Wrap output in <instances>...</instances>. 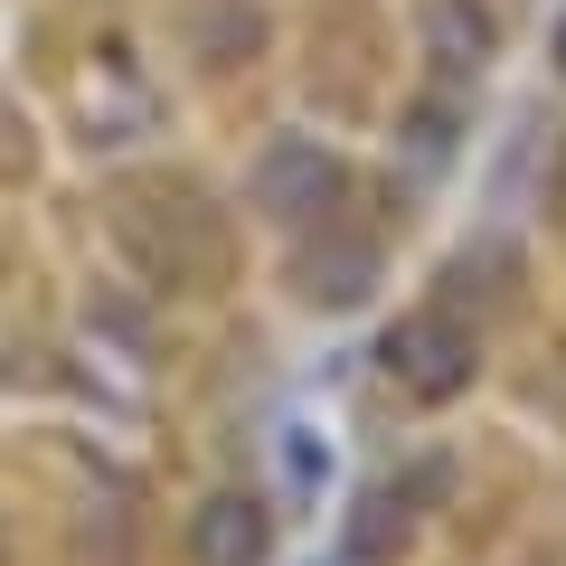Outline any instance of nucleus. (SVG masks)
Segmentation results:
<instances>
[{
	"label": "nucleus",
	"mask_w": 566,
	"mask_h": 566,
	"mask_svg": "<svg viewBox=\"0 0 566 566\" xmlns=\"http://www.w3.org/2000/svg\"><path fill=\"white\" fill-rule=\"evenodd\" d=\"M387 547H406V491H378V501H368V520H359V557L378 566Z\"/></svg>",
	"instance_id": "6"
},
{
	"label": "nucleus",
	"mask_w": 566,
	"mask_h": 566,
	"mask_svg": "<svg viewBox=\"0 0 566 566\" xmlns=\"http://www.w3.org/2000/svg\"><path fill=\"white\" fill-rule=\"evenodd\" d=\"M557 66H566V29H557Z\"/></svg>",
	"instance_id": "8"
},
{
	"label": "nucleus",
	"mask_w": 566,
	"mask_h": 566,
	"mask_svg": "<svg viewBox=\"0 0 566 566\" xmlns=\"http://www.w3.org/2000/svg\"><path fill=\"white\" fill-rule=\"evenodd\" d=\"M368 274H378V255H368V245H331V255L303 264V293H312V303H359Z\"/></svg>",
	"instance_id": "4"
},
{
	"label": "nucleus",
	"mask_w": 566,
	"mask_h": 566,
	"mask_svg": "<svg viewBox=\"0 0 566 566\" xmlns=\"http://www.w3.org/2000/svg\"><path fill=\"white\" fill-rule=\"evenodd\" d=\"M557 218H566V151H557Z\"/></svg>",
	"instance_id": "7"
},
{
	"label": "nucleus",
	"mask_w": 566,
	"mask_h": 566,
	"mask_svg": "<svg viewBox=\"0 0 566 566\" xmlns=\"http://www.w3.org/2000/svg\"><path fill=\"white\" fill-rule=\"evenodd\" d=\"M340 161H331L322 142H274V151H264L255 161V208L274 227H312V218H331V208H340Z\"/></svg>",
	"instance_id": "2"
},
{
	"label": "nucleus",
	"mask_w": 566,
	"mask_h": 566,
	"mask_svg": "<svg viewBox=\"0 0 566 566\" xmlns=\"http://www.w3.org/2000/svg\"><path fill=\"white\" fill-rule=\"evenodd\" d=\"M387 378L406 387V397H453V387H472V331L453 322V312H406L397 331H387Z\"/></svg>",
	"instance_id": "1"
},
{
	"label": "nucleus",
	"mask_w": 566,
	"mask_h": 566,
	"mask_svg": "<svg viewBox=\"0 0 566 566\" xmlns=\"http://www.w3.org/2000/svg\"><path fill=\"white\" fill-rule=\"evenodd\" d=\"M264 547H274V528H264V501H245V491H218L189 520V557L199 566H264Z\"/></svg>",
	"instance_id": "3"
},
{
	"label": "nucleus",
	"mask_w": 566,
	"mask_h": 566,
	"mask_svg": "<svg viewBox=\"0 0 566 566\" xmlns=\"http://www.w3.org/2000/svg\"><path fill=\"white\" fill-rule=\"evenodd\" d=\"M434 39H444V66H482L491 57V20L472 0H434Z\"/></svg>",
	"instance_id": "5"
}]
</instances>
